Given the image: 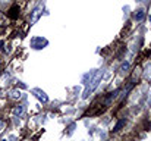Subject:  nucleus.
Here are the masks:
<instances>
[{"label":"nucleus","instance_id":"4","mask_svg":"<svg viewBox=\"0 0 151 141\" xmlns=\"http://www.w3.org/2000/svg\"><path fill=\"white\" fill-rule=\"evenodd\" d=\"M41 10H43V4L40 3V4L34 9V12H32V15H31V24H35V22L38 21V18H40V15H41Z\"/></svg>","mask_w":151,"mask_h":141},{"label":"nucleus","instance_id":"6","mask_svg":"<svg viewBox=\"0 0 151 141\" xmlns=\"http://www.w3.org/2000/svg\"><path fill=\"white\" fill-rule=\"evenodd\" d=\"M144 18H145V12L144 10H138L135 13V21H142Z\"/></svg>","mask_w":151,"mask_h":141},{"label":"nucleus","instance_id":"11","mask_svg":"<svg viewBox=\"0 0 151 141\" xmlns=\"http://www.w3.org/2000/svg\"><path fill=\"white\" fill-rule=\"evenodd\" d=\"M128 68H129V63H126V62H125V63L122 65V71H126Z\"/></svg>","mask_w":151,"mask_h":141},{"label":"nucleus","instance_id":"10","mask_svg":"<svg viewBox=\"0 0 151 141\" xmlns=\"http://www.w3.org/2000/svg\"><path fill=\"white\" fill-rule=\"evenodd\" d=\"M12 97H13V98H18V97H21V93H18V91H12Z\"/></svg>","mask_w":151,"mask_h":141},{"label":"nucleus","instance_id":"2","mask_svg":"<svg viewBox=\"0 0 151 141\" xmlns=\"http://www.w3.org/2000/svg\"><path fill=\"white\" fill-rule=\"evenodd\" d=\"M47 43H49V41H47L46 38H43V37H35V38L31 40V47L40 50V48H43L44 46H47Z\"/></svg>","mask_w":151,"mask_h":141},{"label":"nucleus","instance_id":"12","mask_svg":"<svg viewBox=\"0 0 151 141\" xmlns=\"http://www.w3.org/2000/svg\"><path fill=\"white\" fill-rule=\"evenodd\" d=\"M3 128V121H0V129Z\"/></svg>","mask_w":151,"mask_h":141},{"label":"nucleus","instance_id":"1","mask_svg":"<svg viewBox=\"0 0 151 141\" xmlns=\"http://www.w3.org/2000/svg\"><path fill=\"white\" fill-rule=\"evenodd\" d=\"M103 75H104V72H103V71H99V72H96V74H94L93 80L90 81V84H87V88H85V91H84V94H82V97H84V98H88V95H90V94L99 87L101 78H103Z\"/></svg>","mask_w":151,"mask_h":141},{"label":"nucleus","instance_id":"9","mask_svg":"<svg viewBox=\"0 0 151 141\" xmlns=\"http://www.w3.org/2000/svg\"><path fill=\"white\" fill-rule=\"evenodd\" d=\"M0 25H1V27H6V25H7V19L3 16V13H0Z\"/></svg>","mask_w":151,"mask_h":141},{"label":"nucleus","instance_id":"13","mask_svg":"<svg viewBox=\"0 0 151 141\" xmlns=\"http://www.w3.org/2000/svg\"><path fill=\"white\" fill-rule=\"evenodd\" d=\"M1 46H3V41H0V47H1Z\"/></svg>","mask_w":151,"mask_h":141},{"label":"nucleus","instance_id":"8","mask_svg":"<svg viewBox=\"0 0 151 141\" xmlns=\"http://www.w3.org/2000/svg\"><path fill=\"white\" fill-rule=\"evenodd\" d=\"M22 113H24V107L22 106H16L13 109V115H22Z\"/></svg>","mask_w":151,"mask_h":141},{"label":"nucleus","instance_id":"3","mask_svg":"<svg viewBox=\"0 0 151 141\" xmlns=\"http://www.w3.org/2000/svg\"><path fill=\"white\" fill-rule=\"evenodd\" d=\"M32 93H34V95H35L40 101H43V103H47V101H49L47 94L44 93L43 90H40V88H32Z\"/></svg>","mask_w":151,"mask_h":141},{"label":"nucleus","instance_id":"5","mask_svg":"<svg viewBox=\"0 0 151 141\" xmlns=\"http://www.w3.org/2000/svg\"><path fill=\"white\" fill-rule=\"evenodd\" d=\"M19 16V6H12L10 7V10H9V18H12V19H16Z\"/></svg>","mask_w":151,"mask_h":141},{"label":"nucleus","instance_id":"7","mask_svg":"<svg viewBox=\"0 0 151 141\" xmlns=\"http://www.w3.org/2000/svg\"><path fill=\"white\" fill-rule=\"evenodd\" d=\"M125 124H126V119H120V121H119V122L116 124V127H114L113 132H117V131H119V129H120V128H122V127L125 125Z\"/></svg>","mask_w":151,"mask_h":141}]
</instances>
